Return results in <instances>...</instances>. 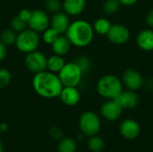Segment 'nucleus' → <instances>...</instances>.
Segmentation results:
<instances>
[{
    "instance_id": "10",
    "label": "nucleus",
    "mask_w": 153,
    "mask_h": 152,
    "mask_svg": "<svg viewBox=\"0 0 153 152\" xmlns=\"http://www.w3.org/2000/svg\"><path fill=\"white\" fill-rule=\"evenodd\" d=\"M123 86L126 88V90L137 91L143 85V77L142 73L133 68H128L124 71L121 78Z\"/></svg>"
},
{
    "instance_id": "36",
    "label": "nucleus",
    "mask_w": 153,
    "mask_h": 152,
    "mask_svg": "<svg viewBox=\"0 0 153 152\" xmlns=\"http://www.w3.org/2000/svg\"><path fill=\"white\" fill-rule=\"evenodd\" d=\"M8 128H9V126H8V125L6 123H1L0 124V132L1 133L6 132L8 130Z\"/></svg>"
},
{
    "instance_id": "20",
    "label": "nucleus",
    "mask_w": 153,
    "mask_h": 152,
    "mask_svg": "<svg viewBox=\"0 0 153 152\" xmlns=\"http://www.w3.org/2000/svg\"><path fill=\"white\" fill-rule=\"evenodd\" d=\"M111 25H112V23L108 18L100 17L94 22L92 27H93L94 32H96L97 34H99V35H107L109 29H110V27H111Z\"/></svg>"
},
{
    "instance_id": "17",
    "label": "nucleus",
    "mask_w": 153,
    "mask_h": 152,
    "mask_svg": "<svg viewBox=\"0 0 153 152\" xmlns=\"http://www.w3.org/2000/svg\"><path fill=\"white\" fill-rule=\"evenodd\" d=\"M86 7V0H64L62 9L69 16H77L81 14Z\"/></svg>"
},
{
    "instance_id": "30",
    "label": "nucleus",
    "mask_w": 153,
    "mask_h": 152,
    "mask_svg": "<svg viewBox=\"0 0 153 152\" xmlns=\"http://www.w3.org/2000/svg\"><path fill=\"white\" fill-rule=\"evenodd\" d=\"M48 134L49 136L55 140V141H60L63 137H64V133H63V130L58 127V126H51L48 130Z\"/></svg>"
},
{
    "instance_id": "35",
    "label": "nucleus",
    "mask_w": 153,
    "mask_h": 152,
    "mask_svg": "<svg viewBox=\"0 0 153 152\" xmlns=\"http://www.w3.org/2000/svg\"><path fill=\"white\" fill-rule=\"evenodd\" d=\"M139 0H118V2L121 4V5H126V6H131L135 4Z\"/></svg>"
},
{
    "instance_id": "4",
    "label": "nucleus",
    "mask_w": 153,
    "mask_h": 152,
    "mask_svg": "<svg viewBox=\"0 0 153 152\" xmlns=\"http://www.w3.org/2000/svg\"><path fill=\"white\" fill-rule=\"evenodd\" d=\"M14 45L20 52L24 54L35 51L39 46V34L29 28L25 29L24 30L17 33Z\"/></svg>"
},
{
    "instance_id": "13",
    "label": "nucleus",
    "mask_w": 153,
    "mask_h": 152,
    "mask_svg": "<svg viewBox=\"0 0 153 152\" xmlns=\"http://www.w3.org/2000/svg\"><path fill=\"white\" fill-rule=\"evenodd\" d=\"M119 132L125 139L134 140L141 133V126L137 121L128 118L122 121L119 126Z\"/></svg>"
},
{
    "instance_id": "31",
    "label": "nucleus",
    "mask_w": 153,
    "mask_h": 152,
    "mask_svg": "<svg viewBox=\"0 0 153 152\" xmlns=\"http://www.w3.org/2000/svg\"><path fill=\"white\" fill-rule=\"evenodd\" d=\"M31 12H32V11H30V10H29V9L24 8V9H22V10L18 13L17 16H18V17H20L22 20H23L24 22H28V21H29V20H30V18Z\"/></svg>"
},
{
    "instance_id": "25",
    "label": "nucleus",
    "mask_w": 153,
    "mask_h": 152,
    "mask_svg": "<svg viewBox=\"0 0 153 152\" xmlns=\"http://www.w3.org/2000/svg\"><path fill=\"white\" fill-rule=\"evenodd\" d=\"M60 36V34L56 30H54L52 27H48V29H46L43 32H42V39L43 41L48 44V45H52L53 42Z\"/></svg>"
},
{
    "instance_id": "14",
    "label": "nucleus",
    "mask_w": 153,
    "mask_h": 152,
    "mask_svg": "<svg viewBox=\"0 0 153 152\" xmlns=\"http://www.w3.org/2000/svg\"><path fill=\"white\" fill-rule=\"evenodd\" d=\"M70 18L69 15L65 12H57L53 13L50 18V27L56 30L60 35H63L66 32L69 25H70Z\"/></svg>"
},
{
    "instance_id": "1",
    "label": "nucleus",
    "mask_w": 153,
    "mask_h": 152,
    "mask_svg": "<svg viewBox=\"0 0 153 152\" xmlns=\"http://www.w3.org/2000/svg\"><path fill=\"white\" fill-rule=\"evenodd\" d=\"M31 84L36 94L44 99H55L59 97L64 87L58 75L47 70L35 73Z\"/></svg>"
},
{
    "instance_id": "11",
    "label": "nucleus",
    "mask_w": 153,
    "mask_h": 152,
    "mask_svg": "<svg viewBox=\"0 0 153 152\" xmlns=\"http://www.w3.org/2000/svg\"><path fill=\"white\" fill-rule=\"evenodd\" d=\"M122 113L123 108L115 99H107L100 107V114L108 121H117Z\"/></svg>"
},
{
    "instance_id": "29",
    "label": "nucleus",
    "mask_w": 153,
    "mask_h": 152,
    "mask_svg": "<svg viewBox=\"0 0 153 152\" xmlns=\"http://www.w3.org/2000/svg\"><path fill=\"white\" fill-rule=\"evenodd\" d=\"M12 80V75L6 68H0V89H4L9 85Z\"/></svg>"
},
{
    "instance_id": "3",
    "label": "nucleus",
    "mask_w": 153,
    "mask_h": 152,
    "mask_svg": "<svg viewBox=\"0 0 153 152\" xmlns=\"http://www.w3.org/2000/svg\"><path fill=\"white\" fill-rule=\"evenodd\" d=\"M123 83L121 79L113 74L101 76L96 84L98 94L106 99H115L123 91Z\"/></svg>"
},
{
    "instance_id": "9",
    "label": "nucleus",
    "mask_w": 153,
    "mask_h": 152,
    "mask_svg": "<svg viewBox=\"0 0 153 152\" xmlns=\"http://www.w3.org/2000/svg\"><path fill=\"white\" fill-rule=\"evenodd\" d=\"M29 29L36 32H43L50 26V18L48 13L40 9L32 10L30 20L27 22Z\"/></svg>"
},
{
    "instance_id": "19",
    "label": "nucleus",
    "mask_w": 153,
    "mask_h": 152,
    "mask_svg": "<svg viewBox=\"0 0 153 152\" xmlns=\"http://www.w3.org/2000/svg\"><path fill=\"white\" fill-rule=\"evenodd\" d=\"M65 60L62 56H58V55H52L49 57H48V61H47V70L54 73H58L62 68L64 67V65H65Z\"/></svg>"
},
{
    "instance_id": "2",
    "label": "nucleus",
    "mask_w": 153,
    "mask_h": 152,
    "mask_svg": "<svg viewBox=\"0 0 153 152\" xmlns=\"http://www.w3.org/2000/svg\"><path fill=\"white\" fill-rule=\"evenodd\" d=\"M92 25L85 20H75L72 22L65 33L72 46L85 47L89 46L94 38Z\"/></svg>"
},
{
    "instance_id": "6",
    "label": "nucleus",
    "mask_w": 153,
    "mask_h": 152,
    "mask_svg": "<svg viewBox=\"0 0 153 152\" xmlns=\"http://www.w3.org/2000/svg\"><path fill=\"white\" fill-rule=\"evenodd\" d=\"M79 128L85 136H93L100 133L101 121L100 116L93 111L83 112L79 118Z\"/></svg>"
},
{
    "instance_id": "26",
    "label": "nucleus",
    "mask_w": 153,
    "mask_h": 152,
    "mask_svg": "<svg viewBox=\"0 0 153 152\" xmlns=\"http://www.w3.org/2000/svg\"><path fill=\"white\" fill-rule=\"evenodd\" d=\"M74 62L80 67V69L82 70L83 74L87 73L90 71L91 67V62L90 58L88 56H78L74 60Z\"/></svg>"
},
{
    "instance_id": "16",
    "label": "nucleus",
    "mask_w": 153,
    "mask_h": 152,
    "mask_svg": "<svg viewBox=\"0 0 153 152\" xmlns=\"http://www.w3.org/2000/svg\"><path fill=\"white\" fill-rule=\"evenodd\" d=\"M136 44L143 51H153V30H142L136 36Z\"/></svg>"
},
{
    "instance_id": "15",
    "label": "nucleus",
    "mask_w": 153,
    "mask_h": 152,
    "mask_svg": "<svg viewBox=\"0 0 153 152\" xmlns=\"http://www.w3.org/2000/svg\"><path fill=\"white\" fill-rule=\"evenodd\" d=\"M61 101L68 107L76 106L81 99V93L77 87L64 86L59 95Z\"/></svg>"
},
{
    "instance_id": "5",
    "label": "nucleus",
    "mask_w": 153,
    "mask_h": 152,
    "mask_svg": "<svg viewBox=\"0 0 153 152\" xmlns=\"http://www.w3.org/2000/svg\"><path fill=\"white\" fill-rule=\"evenodd\" d=\"M62 84L68 87H77L83 76V73L76 63H65L62 70L57 73Z\"/></svg>"
},
{
    "instance_id": "7",
    "label": "nucleus",
    "mask_w": 153,
    "mask_h": 152,
    "mask_svg": "<svg viewBox=\"0 0 153 152\" xmlns=\"http://www.w3.org/2000/svg\"><path fill=\"white\" fill-rule=\"evenodd\" d=\"M48 57L40 51L35 50L26 54L24 59L25 67L32 73H38L47 70Z\"/></svg>"
},
{
    "instance_id": "34",
    "label": "nucleus",
    "mask_w": 153,
    "mask_h": 152,
    "mask_svg": "<svg viewBox=\"0 0 153 152\" xmlns=\"http://www.w3.org/2000/svg\"><path fill=\"white\" fill-rule=\"evenodd\" d=\"M146 23L149 27L153 29V9L150 10L148 12V13L146 14V18H145Z\"/></svg>"
},
{
    "instance_id": "38",
    "label": "nucleus",
    "mask_w": 153,
    "mask_h": 152,
    "mask_svg": "<svg viewBox=\"0 0 153 152\" xmlns=\"http://www.w3.org/2000/svg\"><path fill=\"white\" fill-rule=\"evenodd\" d=\"M0 133H1V132H0Z\"/></svg>"
},
{
    "instance_id": "12",
    "label": "nucleus",
    "mask_w": 153,
    "mask_h": 152,
    "mask_svg": "<svg viewBox=\"0 0 153 152\" xmlns=\"http://www.w3.org/2000/svg\"><path fill=\"white\" fill-rule=\"evenodd\" d=\"M115 100L123 109H134L139 105L140 98L136 91L123 90V91L117 97V99H115Z\"/></svg>"
},
{
    "instance_id": "22",
    "label": "nucleus",
    "mask_w": 153,
    "mask_h": 152,
    "mask_svg": "<svg viewBox=\"0 0 153 152\" xmlns=\"http://www.w3.org/2000/svg\"><path fill=\"white\" fill-rule=\"evenodd\" d=\"M87 146L89 150L92 152H101L104 151L106 147V143H105V141L101 137L96 134V135L89 137L87 141Z\"/></svg>"
},
{
    "instance_id": "32",
    "label": "nucleus",
    "mask_w": 153,
    "mask_h": 152,
    "mask_svg": "<svg viewBox=\"0 0 153 152\" xmlns=\"http://www.w3.org/2000/svg\"><path fill=\"white\" fill-rule=\"evenodd\" d=\"M143 87H144L149 91H153V77H149L147 79H143Z\"/></svg>"
},
{
    "instance_id": "21",
    "label": "nucleus",
    "mask_w": 153,
    "mask_h": 152,
    "mask_svg": "<svg viewBox=\"0 0 153 152\" xmlns=\"http://www.w3.org/2000/svg\"><path fill=\"white\" fill-rule=\"evenodd\" d=\"M57 151L76 152L77 151L76 142L73 138H71V137H63L60 141H58Z\"/></svg>"
},
{
    "instance_id": "8",
    "label": "nucleus",
    "mask_w": 153,
    "mask_h": 152,
    "mask_svg": "<svg viewBox=\"0 0 153 152\" xmlns=\"http://www.w3.org/2000/svg\"><path fill=\"white\" fill-rule=\"evenodd\" d=\"M108 40L116 46L125 45L130 39V30L123 24H112L108 34L106 35Z\"/></svg>"
},
{
    "instance_id": "28",
    "label": "nucleus",
    "mask_w": 153,
    "mask_h": 152,
    "mask_svg": "<svg viewBox=\"0 0 153 152\" xmlns=\"http://www.w3.org/2000/svg\"><path fill=\"white\" fill-rule=\"evenodd\" d=\"M27 22H24L23 20H22L20 17H18L17 15L15 17H13L11 21V29L15 31L16 33H19L22 30H24L25 29H27Z\"/></svg>"
},
{
    "instance_id": "18",
    "label": "nucleus",
    "mask_w": 153,
    "mask_h": 152,
    "mask_svg": "<svg viewBox=\"0 0 153 152\" xmlns=\"http://www.w3.org/2000/svg\"><path fill=\"white\" fill-rule=\"evenodd\" d=\"M71 46H72V44L70 43V41L66 38V36L60 35L53 42V44L51 45V48L55 55L64 56L70 51Z\"/></svg>"
},
{
    "instance_id": "23",
    "label": "nucleus",
    "mask_w": 153,
    "mask_h": 152,
    "mask_svg": "<svg viewBox=\"0 0 153 152\" xmlns=\"http://www.w3.org/2000/svg\"><path fill=\"white\" fill-rule=\"evenodd\" d=\"M16 36H17V33L13 31L11 28L4 29L2 31H0V40L6 47L14 45L15 40H16Z\"/></svg>"
},
{
    "instance_id": "24",
    "label": "nucleus",
    "mask_w": 153,
    "mask_h": 152,
    "mask_svg": "<svg viewBox=\"0 0 153 152\" xmlns=\"http://www.w3.org/2000/svg\"><path fill=\"white\" fill-rule=\"evenodd\" d=\"M121 4L118 0H105L102 5L103 12L108 15L116 14L120 9Z\"/></svg>"
},
{
    "instance_id": "33",
    "label": "nucleus",
    "mask_w": 153,
    "mask_h": 152,
    "mask_svg": "<svg viewBox=\"0 0 153 152\" xmlns=\"http://www.w3.org/2000/svg\"><path fill=\"white\" fill-rule=\"evenodd\" d=\"M7 56V47L0 40V61H3Z\"/></svg>"
},
{
    "instance_id": "27",
    "label": "nucleus",
    "mask_w": 153,
    "mask_h": 152,
    "mask_svg": "<svg viewBox=\"0 0 153 152\" xmlns=\"http://www.w3.org/2000/svg\"><path fill=\"white\" fill-rule=\"evenodd\" d=\"M44 6L49 13H56L62 9V2L60 0H45Z\"/></svg>"
},
{
    "instance_id": "37",
    "label": "nucleus",
    "mask_w": 153,
    "mask_h": 152,
    "mask_svg": "<svg viewBox=\"0 0 153 152\" xmlns=\"http://www.w3.org/2000/svg\"><path fill=\"white\" fill-rule=\"evenodd\" d=\"M0 152H4V148H3V145L1 142H0Z\"/></svg>"
}]
</instances>
